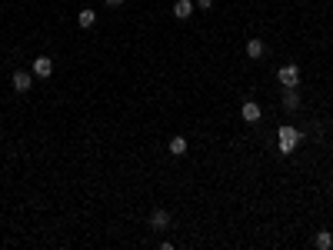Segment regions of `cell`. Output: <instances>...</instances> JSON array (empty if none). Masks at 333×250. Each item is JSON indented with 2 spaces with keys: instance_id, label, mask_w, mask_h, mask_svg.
<instances>
[{
  "instance_id": "cell-2",
  "label": "cell",
  "mask_w": 333,
  "mask_h": 250,
  "mask_svg": "<svg viewBox=\"0 0 333 250\" xmlns=\"http://www.w3.org/2000/svg\"><path fill=\"white\" fill-rule=\"evenodd\" d=\"M277 80L283 84V87H300V67L297 64H287L277 70Z\"/></svg>"
},
{
  "instance_id": "cell-10",
  "label": "cell",
  "mask_w": 333,
  "mask_h": 250,
  "mask_svg": "<svg viewBox=\"0 0 333 250\" xmlns=\"http://www.w3.org/2000/svg\"><path fill=\"white\" fill-rule=\"evenodd\" d=\"M313 244H317L320 250H330L333 247V234H330V230H320V234L313 237Z\"/></svg>"
},
{
  "instance_id": "cell-11",
  "label": "cell",
  "mask_w": 333,
  "mask_h": 250,
  "mask_svg": "<svg viewBox=\"0 0 333 250\" xmlns=\"http://www.w3.org/2000/svg\"><path fill=\"white\" fill-rule=\"evenodd\" d=\"M166 147H170V153H173V157H180V153H187V137H173Z\"/></svg>"
},
{
  "instance_id": "cell-6",
  "label": "cell",
  "mask_w": 333,
  "mask_h": 250,
  "mask_svg": "<svg viewBox=\"0 0 333 250\" xmlns=\"http://www.w3.org/2000/svg\"><path fill=\"white\" fill-rule=\"evenodd\" d=\"M173 17H177V20L193 17V0H177V3H173Z\"/></svg>"
},
{
  "instance_id": "cell-5",
  "label": "cell",
  "mask_w": 333,
  "mask_h": 250,
  "mask_svg": "<svg viewBox=\"0 0 333 250\" xmlns=\"http://www.w3.org/2000/svg\"><path fill=\"white\" fill-rule=\"evenodd\" d=\"M240 117H244L247 124H256V120H260V104H256V100H244V107H240Z\"/></svg>"
},
{
  "instance_id": "cell-13",
  "label": "cell",
  "mask_w": 333,
  "mask_h": 250,
  "mask_svg": "<svg viewBox=\"0 0 333 250\" xmlns=\"http://www.w3.org/2000/svg\"><path fill=\"white\" fill-rule=\"evenodd\" d=\"M197 7H200V10H210V7H213V0H197Z\"/></svg>"
},
{
  "instance_id": "cell-9",
  "label": "cell",
  "mask_w": 333,
  "mask_h": 250,
  "mask_svg": "<svg viewBox=\"0 0 333 250\" xmlns=\"http://www.w3.org/2000/svg\"><path fill=\"white\" fill-rule=\"evenodd\" d=\"M283 107H287V110H297V107H300V94H297V87H287V94H283Z\"/></svg>"
},
{
  "instance_id": "cell-3",
  "label": "cell",
  "mask_w": 333,
  "mask_h": 250,
  "mask_svg": "<svg viewBox=\"0 0 333 250\" xmlns=\"http://www.w3.org/2000/svg\"><path fill=\"white\" fill-rule=\"evenodd\" d=\"M10 84H13V90H17V94H27V90L33 87V74H30V70H17Z\"/></svg>"
},
{
  "instance_id": "cell-14",
  "label": "cell",
  "mask_w": 333,
  "mask_h": 250,
  "mask_svg": "<svg viewBox=\"0 0 333 250\" xmlns=\"http://www.w3.org/2000/svg\"><path fill=\"white\" fill-rule=\"evenodd\" d=\"M103 3H107V7H120L123 0H103Z\"/></svg>"
},
{
  "instance_id": "cell-7",
  "label": "cell",
  "mask_w": 333,
  "mask_h": 250,
  "mask_svg": "<svg viewBox=\"0 0 333 250\" xmlns=\"http://www.w3.org/2000/svg\"><path fill=\"white\" fill-rule=\"evenodd\" d=\"M150 227L154 230H166L170 227V214H166V210H154V214H150Z\"/></svg>"
},
{
  "instance_id": "cell-12",
  "label": "cell",
  "mask_w": 333,
  "mask_h": 250,
  "mask_svg": "<svg viewBox=\"0 0 333 250\" xmlns=\"http://www.w3.org/2000/svg\"><path fill=\"white\" fill-rule=\"evenodd\" d=\"M77 23L87 30V27H93V23H97V13H93V10H80L77 13Z\"/></svg>"
},
{
  "instance_id": "cell-4",
  "label": "cell",
  "mask_w": 333,
  "mask_h": 250,
  "mask_svg": "<svg viewBox=\"0 0 333 250\" xmlns=\"http://www.w3.org/2000/svg\"><path fill=\"white\" fill-rule=\"evenodd\" d=\"M50 74H54V60H50V57H37V60H33V77L47 80Z\"/></svg>"
},
{
  "instance_id": "cell-8",
  "label": "cell",
  "mask_w": 333,
  "mask_h": 250,
  "mask_svg": "<svg viewBox=\"0 0 333 250\" xmlns=\"http://www.w3.org/2000/svg\"><path fill=\"white\" fill-rule=\"evenodd\" d=\"M247 57H250V60H260V57H263V40H260V37H250V40H247Z\"/></svg>"
},
{
  "instance_id": "cell-1",
  "label": "cell",
  "mask_w": 333,
  "mask_h": 250,
  "mask_svg": "<svg viewBox=\"0 0 333 250\" xmlns=\"http://www.w3.org/2000/svg\"><path fill=\"white\" fill-rule=\"evenodd\" d=\"M277 140H280V153H293L297 150V143H300V130L287 124V127H280Z\"/></svg>"
}]
</instances>
